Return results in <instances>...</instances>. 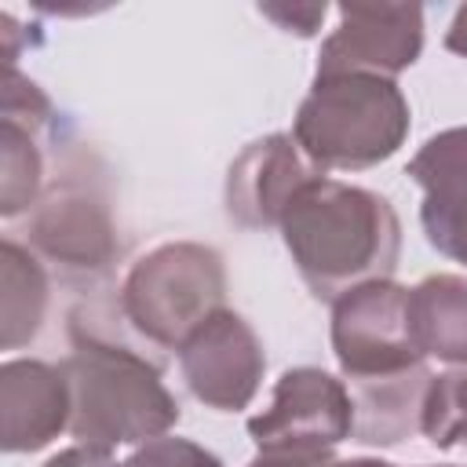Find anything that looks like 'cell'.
<instances>
[{
    "label": "cell",
    "mask_w": 467,
    "mask_h": 467,
    "mask_svg": "<svg viewBox=\"0 0 467 467\" xmlns=\"http://www.w3.org/2000/svg\"><path fill=\"white\" fill-rule=\"evenodd\" d=\"M409 175L423 186L420 223L431 248L467 266V124L431 135Z\"/></svg>",
    "instance_id": "8fae6325"
},
{
    "label": "cell",
    "mask_w": 467,
    "mask_h": 467,
    "mask_svg": "<svg viewBox=\"0 0 467 467\" xmlns=\"http://www.w3.org/2000/svg\"><path fill=\"white\" fill-rule=\"evenodd\" d=\"M175 354L190 394L215 412L244 409L255 398L266 368V354L255 328L226 306L201 321Z\"/></svg>",
    "instance_id": "52a82bcc"
},
{
    "label": "cell",
    "mask_w": 467,
    "mask_h": 467,
    "mask_svg": "<svg viewBox=\"0 0 467 467\" xmlns=\"http://www.w3.org/2000/svg\"><path fill=\"white\" fill-rule=\"evenodd\" d=\"M69 383L58 365L11 358L0 368V445L33 452L69 431Z\"/></svg>",
    "instance_id": "7c38bea8"
},
{
    "label": "cell",
    "mask_w": 467,
    "mask_h": 467,
    "mask_svg": "<svg viewBox=\"0 0 467 467\" xmlns=\"http://www.w3.org/2000/svg\"><path fill=\"white\" fill-rule=\"evenodd\" d=\"M332 463V452H310V449H259V456L248 467H325Z\"/></svg>",
    "instance_id": "44dd1931"
},
{
    "label": "cell",
    "mask_w": 467,
    "mask_h": 467,
    "mask_svg": "<svg viewBox=\"0 0 467 467\" xmlns=\"http://www.w3.org/2000/svg\"><path fill=\"white\" fill-rule=\"evenodd\" d=\"M26 234L29 248L62 274H102L120 252L106 197L80 179H66L36 201Z\"/></svg>",
    "instance_id": "9c48e42d"
},
{
    "label": "cell",
    "mask_w": 467,
    "mask_h": 467,
    "mask_svg": "<svg viewBox=\"0 0 467 467\" xmlns=\"http://www.w3.org/2000/svg\"><path fill=\"white\" fill-rule=\"evenodd\" d=\"M73 354L58 365L69 383V434L91 449L161 438L179 420V401L161 383V365L91 317L69 321Z\"/></svg>",
    "instance_id": "7a4b0ae2"
},
{
    "label": "cell",
    "mask_w": 467,
    "mask_h": 467,
    "mask_svg": "<svg viewBox=\"0 0 467 467\" xmlns=\"http://www.w3.org/2000/svg\"><path fill=\"white\" fill-rule=\"evenodd\" d=\"M431 387V368L416 365L398 376L379 379H354L347 383L354 405V441L365 445H398L420 431L423 398Z\"/></svg>",
    "instance_id": "4fadbf2b"
},
{
    "label": "cell",
    "mask_w": 467,
    "mask_h": 467,
    "mask_svg": "<svg viewBox=\"0 0 467 467\" xmlns=\"http://www.w3.org/2000/svg\"><path fill=\"white\" fill-rule=\"evenodd\" d=\"M44 467H120L113 463L109 449H91V445H73V449H62L58 456H51Z\"/></svg>",
    "instance_id": "7402d4cb"
},
{
    "label": "cell",
    "mask_w": 467,
    "mask_h": 467,
    "mask_svg": "<svg viewBox=\"0 0 467 467\" xmlns=\"http://www.w3.org/2000/svg\"><path fill=\"white\" fill-rule=\"evenodd\" d=\"M423 51V7L416 4H343L339 26L317 55V77L372 73L398 77Z\"/></svg>",
    "instance_id": "ba28073f"
},
{
    "label": "cell",
    "mask_w": 467,
    "mask_h": 467,
    "mask_svg": "<svg viewBox=\"0 0 467 467\" xmlns=\"http://www.w3.org/2000/svg\"><path fill=\"white\" fill-rule=\"evenodd\" d=\"M445 47L467 58V4H463V7H456L452 22H449V33H445Z\"/></svg>",
    "instance_id": "603a6c76"
},
{
    "label": "cell",
    "mask_w": 467,
    "mask_h": 467,
    "mask_svg": "<svg viewBox=\"0 0 467 467\" xmlns=\"http://www.w3.org/2000/svg\"><path fill=\"white\" fill-rule=\"evenodd\" d=\"M266 18H274L285 33H296V36H314L321 18H325V4H292V7H277V4H266L259 7Z\"/></svg>",
    "instance_id": "ffe728a7"
},
{
    "label": "cell",
    "mask_w": 467,
    "mask_h": 467,
    "mask_svg": "<svg viewBox=\"0 0 467 467\" xmlns=\"http://www.w3.org/2000/svg\"><path fill=\"white\" fill-rule=\"evenodd\" d=\"M223 255L197 241H168L131 263L120 285V317L153 350H179L182 339L223 310Z\"/></svg>",
    "instance_id": "277c9868"
},
{
    "label": "cell",
    "mask_w": 467,
    "mask_h": 467,
    "mask_svg": "<svg viewBox=\"0 0 467 467\" xmlns=\"http://www.w3.org/2000/svg\"><path fill=\"white\" fill-rule=\"evenodd\" d=\"M332 350L347 383L427 365L409 332V288L387 277L339 296L332 303Z\"/></svg>",
    "instance_id": "5b68a950"
},
{
    "label": "cell",
    "mask_w": 467,
    "mask_h": 467,
    "mask_svg": "<svg viewBox=\"0 0 467 467\" xmlns=\"http://www.w3.org/2000/svg\"><path fill=\"white\" fill-rule=\"evenodd\" d=\"M0 215H18L36 204L44 182V161L33 142V131L4 120L0 128Z\"/></svg>",
    "instance_id": "2e32d148"
},
{
    "label": "cell",
    "mask_w": 467,
    "mask_h": 467,
    "mask_svg": "<svg viewBox=\"0 0 467 467\" xmlns=\"http://www.w3.org/2000/svg\"><path fill=\"white\" fill-rule=\"evenodd\" d=\"M47 310V274L40 259L22 248L18 241L0 244V325H4V350L29 343L40 332Z\"/></svg>",
    "instance_id": "9a60e30c"
},
{
    "label": "cell",
    "mask_w": 467,
    "mask_h": 467,
    "mask_svg": "<svg viewBox=\"0 0 467 467\" xmlns=\"http://www.w3.org/2000/svg\"><path fill=\"white\" fill-rule=\"evenodd\" d=\"M325 467H394L387 460H372V456H354V460H332Z\"/></svg>",
    "instance_id": "cb8c5ba5"
},
{
    "label": "cell",
    "mask_w": 467,
    "mask_h": 467,
    "mask_svg": "<svg viewBox=\"0 0 467 467\" xmlns=\"http://www.w3.org/2000/svg\"><path fill=\"white\" fill-rule=\"evenodd\" d=\"M317 171L292 135L274 131L266 139L248 142L226 175V212L248 230L281 226L285 212L292 208L296 193L317 179Z\"/></svg>",
    "instance_id": "30bf717a"
},
{
    "label": "cell",
    "mask_w": 467,
    "mask_h": 467,
    "mask_svg": "<svg viewBox=\"0 0 467 467\" xmlns=\"http://www.w3.org/2000/svg\"><path fill=\"white\" fill-rule=\"evenodd\" d=\"M281 237L299 277L325 303L368 281H387L401 252V223L390 201L328 175L296 193Z\"/></svg>",
    "instance_id": "6da1fadb"
},
{
    "label": "cell",
    "mask_w": 467,
    "mask_h": 467,
    "mask_svg": "<svg viewBox=\"0 0 467 467\" xmlns=\"http://www.w3.org/2000/svg\"><path fill=\"white\" fill-rule=\"evenodd\" d=\"M4 120L18 124V128H26L33 135L51 120L47 95L33 80H26L15 66H7V73H4Z\"/></svg>",
    "instance_id": "d6986e66"
},
{
    "label": "cell",
    "mask_w": 467,
    "mask_h": 467,
    "mask_svg": "<svg viewBox=\"0 0 467 467\" xmlns=\"http://www.w3.org/2000/svg\"><path fill=\"white\" fill-rule=\"evenodd\" d=\"M354 427V405L343 379L325 368H288L263 412L248 420L259 449H310L332 452Z\"/></svg>",
    "instance_id": "8992f818"
},
{
    "label": "cell",
    "mask_w": 467,
    "mask_h": 467,
    "mask_svg": "<svg viewBox=\"0 0 467 467\" xmlns=\"http://www.w3.org/2000/svg\"><path fill=\"white\" fill-rule=\"evenodd\" d=\"M420 431L438 449H467V365L431 376Z\"/></svg>",
    "instance_id": "e0dca14e"
},
{
    "label": "cell",
    "mask_w": 467,
    "mask_h": 467,
    "mask_svg": "<svg viewBox=\"0 0 467 467\" xmlns=\"http://www.w3.org/2000/svg\"><path fill=\"white\" fill-rule=\"evenodd\" d=\"M409 332L423 358L467 365V277L431 274L409 288Z\"/></svg>",
    "instance_id": "5bb4252c"
},
{
    "label": "cell",
    "mask_w": 467,
    "mask_h": 467,
    "mask_svg": "<svg viewBox=\"0 0 467 467\" xmlns=\"http://www.w3.org/2000/svg\"><path fill=\"white\" fill-rule=\"evenodd\" d=\"M120 467H223V460L190 438H150Z\"/></svg>",
    "instance_id": "ac0fdd59"
},
{
    "label": "cell",
    "mask_w": 467,
    "mask_h": 467,
    "mask_svg": "<svg viewBox=\"0 0 467 467\" xmlns=\"http://www.w3.org/2000/svg\"><path fill=\"white\" fill-rule=\"evenodd\" d=\"M409 135V102L390 77L336 73L314 77L299 102L292 139L317 168H372L398 153Z\"/></svg>",
    "instance_id": "3957f363"
}]
</instances>
